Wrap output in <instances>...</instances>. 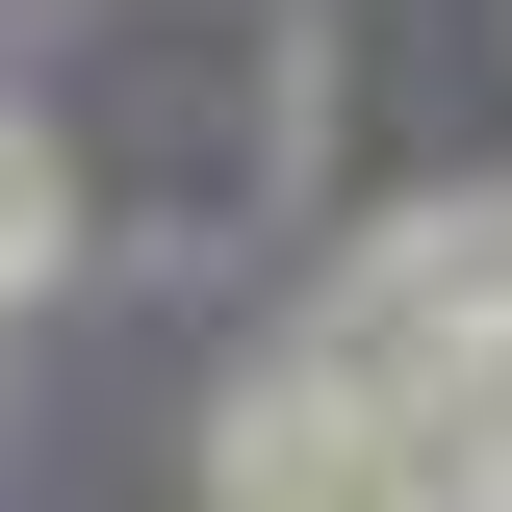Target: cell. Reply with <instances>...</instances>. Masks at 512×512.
I'll return each instance as SVG.
<instances>
[{
    "label": "cell",
    "instance_id": "6da1fadb",
    "mask_svg": "<svg viewBox=\"0 0 512 512\" xmlns=\"http://www.w3.org/2000/svg\"><path fill=\"white\" fill-rule=\"evenodd\" d=\"M205 487L231 512H436V461H410V410L333 359H256L231 384V436H205Z\"/></svg>",
    "mask_w": 512,
    "mask_h": 512
},
{
    "label": "cell",
    "instance_id": "7a4b0ae2",
    "mask_svg": "<svg viewBox=\"0 0 512 512\" xmlns=\"http://www.w3.org/2000/svg\"><path fill=\"white\" fill-rule=\"evenodd\" d=\"M461 333H512V231H487V205H436V231H384L359 282H333V333H308V359H333V384H436Z\"/></svg>",
    "mask_w": 512,
    "mask_h": 512
},
{
    "label": "cell",
    "instance_id": "3957f363",
    "mask_svg": "<svg viewBox=\"0 0 512 512\" xmlns=\"http://www.w3.org/2000/svg\"><path fill=\"white\" fill-rule=\"evenodd\" d=\"M410 410V461H436V512H512V333H461L436 384H384Z\"/></svg>",
    "mask_w": 512,
    "mask_h": 512
},
{
    "label": "cell",
    "instance_id": "277c9868",
    "mask_svg": "<svg viewBox=\"0 0 512 512\" xmlns=\"http://www.w3.org/2000/svg\"><path fill=\"white\" fill-rule=\"evenodd\" d=\"M52 256H77V180H52V128L0 103V308H26V282H52Z\"/></svg>",
    "mask_w": 512,
    "mask_h": 512
}]
</instances>
